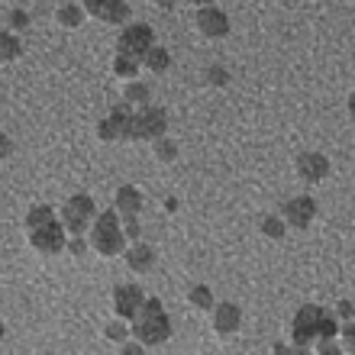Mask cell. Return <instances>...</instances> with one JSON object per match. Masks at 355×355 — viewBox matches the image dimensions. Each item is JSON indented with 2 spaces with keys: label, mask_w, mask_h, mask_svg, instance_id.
Here are the masks:
<instances>
[{
  "label": "cell",
  "mask_w": 355,
  "mask_h": 355,
  "mask_svg": "<svg viewBox=\"0 0 355 355\" xmlns=\"http://www.w3.org/2000/svg\"><path fill=\"white\" fill-rule=\"evenodd\" d=\"M152 46H155V33H152V26H146V23H130V26H123V33L116 36V52H120V55L142 58Z\"/></svg>",
  "instance_id": "8992f818"
},
{
  "label": "cell",
  "mask_w": 355,
  "mask_h": 355,
  "mask_svg": "<svg viewBox=\"0 0 355 355\" xmlns=\"http://www.w3.org/2000/svg\"><path fill=\"white\" fill-rule=\"evenodd\" d=\"M123 97H126V103H149L152 101V87L142 85V81H126Z\"/></svg>",
  "instance_id": "603a6c76"
},
{
  "label": "cell",
  "mask_w": 355,
  "mask_h": 355,
  "mask_svg": "<svg viewBox=\"0 0 355 355\" xmlns=\"http://www.w3.org/2000/svg\"><path fill=\"white\" fill-rule=\"evenodd\" d=\"M142 65L149 68L152 75H165L171 68V55H168V49H162V46H152L146 55H142Z\"/></svg>",
  "instance_id": "e0dca14e"
},
{
  "label": "cell",
  "mask_w": 355,
  "mask_h": 355,
  "mask_svg": "<svg viewBox=\"0 0 355 355\" xmlns=\"http://www.w3.org/2000/svg\"><path fill=\"white\" fill-rule=\"evenodd\" d=\"M49 223H55V214H52V207H46V204L29 207V214H26V230H36V226H49Z\"/></svg>",
  "instance_id": "44dd1931"
},
{
  "label": "cell",
  "mask_w": 355,
  "mask_h": 355,
  "mask_svg": "<svg viewBox=\"0 0 355 355\" xmlns=\"http://www.w3.org/2000/svg\"><path fill=\"white\" fill-rule=\"evenodd\" d=\"M142 349H146V346H142L139 339H136V343H123V355H139Z\"/></svg>",
  "instance_id": "8d00e7d4"
},
{
  "label": "cell",
  "mask_w": 355,
  "mask_h": 355,
  "mask_svg": "<svg viewBox=\"0 0 355 355\" xmlns=\"http://www.w3.org/2000/svg\"><path fill=\"white\" fill-rule=\"evenodd\" d=\"M19 52H23V42H19L17 33H0V62H13V58H19Z\"/></svg>",
  "instance_id": "d6986e66"
},
{
  "label": "cell",
  "mask_w": 355,
  "mask_h": 355,
  "mask_svg": "<svg viewBox=\"0 0 355 355\" xmlns=\"http://www.w3.org/2000/svg\"><path fill=\"white\" fill-rule=\"evenodd\" d=\"M113 207H116V214H123V216H139V210H142V194H139V187H132V184L116 187Z\"/></svg>",
  "instance_id": "5bb4252c"
},
{
  "label": "cell",
  "mask_w": 355,
  "mask_h": 355,
  "mask_svg": "<svg viewBox=\"0 0 355 355\" xmlns=\"http://www.w3.org/2000/svg\"><path fill=\"white\" fill-rule=\"evenodd\" d=\"M210 313H214V329L220 333V336H233L236 329H239V323H243V310L236 307L233 300H226V304H214Z\"/></svg>",
  "instance_id": "7c38bea8"
},
{
  "label": "cell",
  "mask_w": 355,
  "mask_h": 355,
  "mask_svg": "<svg viewBox=\"0 0 355 355\" xmlns=\"http://www.w3.org/2000/svg\"><path fill=\"white\" fill-rule=\"evenodd\" d=\"M284 220L281 216H275V214H268V216H262V233L268 236V239H281L284 236Z\"/></svg>",
  "instance_id": "d4e9b609"
},
{
  "label": "cell",
  "mask_w": 355,
  "mask_h": 355,
  "mask_svg": "<svg viewBox=\"0 0 355 355\" xmlns=\"http://www.w3.org/2000/svg\"><path fill=\"white\" fill-rule=\"evenodd\" d=\"M336 317L339 320H352V300H339V304H336Z\"/></svg>",
  "instance_id": "d590c367"
},
{
  "label": "cell",
  "mask_w": 355,
  "mask_h": 355,
  "mask_svg": "<svg viewBox=\"0 0 355 355\" xmlns=\"http://www.w3.org/2000/svg\"><path fill=\"white\" fill-rule=\"evenodd\" d=\"M113 75H116V78H126V81H132V78L139 75V58L120 55V52H116V58H113Z\"/></svg>",
  "instance_id": "ffe728a7"
},
{
  "label": "cell",
  "mask_w": 355,
  "mask_h": 355,
  "mask_svg": "<svg viewBox=\"0 0 355 355\" xmlns=\"http://www.w3.org/2000/svg\"><path fill=\"white\" fill-rule=\"evenodd\" d=\"M0 339H3V320H0Z\"/></svg>",
  "instance_id": "ab89813d"
},
{
  "label": "cell",
  "mask_w": 355,
  "mask_h": 355,
  "mask_svg": "<svg viewBox=\"0 0 355 355\" xmlns=\"http://www.w3.org/2000/svg\"><path fill=\"white\" fill-rule=\"evenodd\" d=\"M168 336H171V320L165 313V304L159 297L142 300L139 313L132 317V339H139L146 349H152L162 346Z\"/></svg>",
  "instance_id": "6da1fadb"
},
{
  "label": "cell",
  "mask_w": 355,
  "mask_h": 355,
  "mask_svg": "<svg viewBox=\"0 0 355 355\" xmlns=\"http://www.w3.org/2000/svg\"><path fill=\"white\" fill-rule=\"evenodd\" d=\"M65 249H68L71 255H75V259H81V255L87 252V243L81 239V236H75V239H65Z\"/></svg>",
  "instance_id": "1f68e13d"
},
{
  "label": "cell",
  "mask_w": 355,
  "mask_h": 355,
  "mask_svg": "<svg viewBox=\"0 0 355 355\" xmlns=\"http://www.w3.org/2000/svg\"><path fill=\"white\" fill-rule=\"evenodd\" d=\"M187 300H191V307H197V310H210L214 307V291L207 288V284H194V288L187 291Z\"/></svg>",
  "instance_id": "7402d4cb"
},
{
  "label": "cell",
  "mask_w": 355,
  "mask_h": 355,
  "mask_svg": "<svg viewBox=\"0 0 355 355\" xmlns=\"http://www.w3.org/2000/svg\"><path fill=\"white\" fill-rule=\"evenodd\" d=\"M155 3H159L162 10H175V3H178V0H155Z\"/></svg>",
  "instance_id": "74e56055"
},
{
  "label": "cell",
  "mask_w": 355,
  "mask_h": 355,
  "mask_svg": "<svg viewBox=\"0 0 355 355\" xmlns=\"http://www.w3.org/2000/svg\"><path fill=\"white\" fill-rule=\"evenodd\" d=\"M87 243H91V249H94V252H101L103 259H110V255H120L123 245H126L120 214H116V210H103V214L94 216L91 233H87Z\"/></svg>",
  "instance_id": "7a4b0ae2"
},
{
  "label": "cell",
  "mask_w": 355,
  "mask_h": 355,
  "mask_svg": "<svg viewBox=\"0 0 355 355\" xmlns=\"http://www.w3.org/2000/svg\"><path fill=\"white\" fill-rule=\"evenodd\" d=\"M155 142V155H159V162H175L178 159V142L168 139V136H159Z\"/></svg>",
  "instance_id": "cb8c5ba5"
},
{
  "label": "cell",
  "mask_w": 355,
  "mask_h": 355,
  "mask_svg": "<svg viewBox=\"0 0 355 355\" xmlns=\"http://www.w3.org/2000/svg\"><path fill=\"white\" fill-rule=\"evenodd\" d=\"M7 26L10 29H26L29 26V13H26V10H10V13H7Z\"/></svg>",
  "instance_id": "f1b7e54d"
},
{
  "label": "cell",
  "mask_w": 355,
  "mask_h": 355,
  "mask_svg": "<svg viewBox=\"0 0 355 355\" xmlns=\"http://www.w3.org/2000/svg\"><path fill=\"white\" fill-rule=\"evenodd\" d=\"M126 265H130V271H136V275H149V271L155 268V252H152V245L136 243L130 252H126Z\"/></svg>",
  "instance_id": "2e32d148"
},
{
  "label": "cell",
  "mask_w": 355,
  "mask_h": 355,
  "mask_svg": "<svg viewBox=\"0 0 355 355\" xmlns=\"http://www.w3.org/2000/svg\"><path fill=\"white\" fill-rule=\"evenodd\" d=\"M323 313H327V310L317 307V304H307V307H300L297 313H294V323H291V339H294L297 352H304V349L317 339V329H320Z\"/></svg>",
  "instance_id": "5b68a950"
},
{
  "label": "cell",
  "mask_w": 355,
  "mask_h": 355,
  "mask_svg": "<svg viewBox=\"0 0 355 355\" xmlns=\"http://www.w3.org/2000/svg\"><path fill=\"white\" fill-rule=\"evenodd\" d=\"M320 355H339L343 352V346H339L336 339H320V349H317Z\"/></svg>",
  "instance_id": "d6a6232c"
},
{
  "label": "cell",
  "mask_w": 355,
  "mask_h": 355,
  "mask_svg": "<svg viewBox=\"0 0 355 355\" xmlns=\"http://www.w3.org/2000/svg\"><path fill=\"white\" fill-rule=\"evenodd\" d=\"M55 19H58V26L78 29L85 23V7H78V3H62V7L55 10Z\"/></svg>",
  "instance_id": "ac0fdd59"
},
{
  "label": "cell",
  "mask_w": 355,
  "mask_h": 355,
  "mask_svg": "<svg viewBox=\"0 0 355 355\" xmlns=\"http://www.w3.org/2000/svg\"><path fill=\"white\" fill-rule=\"evenodd\" d=\"M110 126H113V136L123 142H132L130 139V132H132V107L130 103H113V110H110Z\"/></svg>",
  "instance_id": "9a60e30c"
},
{
  "label": "cell",
  "mask_w": 355,
  "mask_h": 355,
  "mask_svg": "<svg viewBox=\"0 0 355 355\" xmlns=\"http://www.w3.org/2000/svg\"><path fill=\"white\" fill-rule=\"evenodd\" d=\"M103 333H107V339H110V343H126V339H130V329H126V323H123L120 317L113 320V323H107V327H103Z\"/></svg>",
  "instance_id": "484cf974"
},
{
  "label": "cell",
  "mask_w": 355,
  "mask_h": 355,
  "mask_svg": "<svg viewBox=\"0 0 355 355\" xmlns=\"http://www.w3.org/2000/svg\"><path fill=\"white\" fill-rule=\"evenodd\" d=\"M94 216H97V207H94V200L87 194H75L62 204V226L75 236L87 233V226L94 223Z\"/></svg>",
  "instance_id": "277c9868"
},
{
  "label": "cell",
  "mask_w": 355,
  "mask_h": 355,
  "mask_svg": "<svg viewBox=\"0 0 355 355\" xmlns=\"http://www.w3.org/2000/svg\"><path fill=\"white\" fill-rule=\"evenodd\" d=\"M123 236H130V239H139V236H142L139 216H123Z\"/></svg>",
  "instance_id": "f546056e"
},
{
  "label": "cell",
  "mask_w": 355,
  "mask_h": 355,
  "mask_svg": "<svg viewBox=\"0 0 355 355\" xmlns=\"http://www.w3.org/2000/svg\"><path fill=\"white\" fill-rule=\"evenodd\" d=\"M336 333H339L336 317L323 313V320H320V329H317V339H336Z\"/></svg>",
  "instance_id": "83f0119b"
},
{
  "label": "cell",
  "mask_w": 355,
  "mask_h": 355,
  "mask_svg": "<svg viewBox=\"0 0 355 355\" xmlns=\"http://www.w3.org/2000/svg\"><path fill=\"white\" fill-rule=\"evenodd\" d=\"M142 288L139 284H116L113 288V310H116V317L120 320H132L139 313L142 307Z\"/></svg>",
  "instance_id": "30bf717a"
},
{
  "label": "cell",
  "mask_w": 355,
  "mask_h": 355,
  "mask_svg": "<svg viewBox=\"0 0 355 355\" xmlns=\"http://www.w3.org/2000/svg\"><path fill=\"white\" fill-rule=\"evenodd\" d=\"M336 336H343V343H346V352H352V349H355V327H352V320H346V327L339 329Z\"/></svg>",
  "instance_id": "4dcf8cb0"
},
{
  "label": "cell",
  "mask_w": 355,
  "mask_h": 355,
  "mask_svg": "<svg viewBox=\"0 0 355 355\" xmlns=\"http://www.w3.org/2000/svg\"><path fill=\"white\" fill-rule=\"evenodd\" d=\"M313 216H317V200L307 194L291 197L288 204H284V210H281V220L288 226H294V230H307L313 223Z\"/></svg>",
  "instance_id": "9c48e42d"
},
{
  "label": "cell",
  "mask_w": 355,
  "mask_h": 355,
  "mask_svg": "<svg viewBox=\"0 0 355 355\" xmlns=\"http://www.w3.org/2000/svg\"><path fill=\"white\" fill-rule=\"evenodd\" d=\"M187 3H194V7H207L210 0H187Z\"/></svg>",
  "instance_id": "f35d334b"
},
{
  "label": "cell",
  "mask_w": 355,
  "mask_h": 355,
  "mask_svg": "<svg viewBox=\"0 0 355 355\" xmlns=\"http://www.w3.org/2000/svg\"><path fill=\"white\" fill-rule=\"evenodd\" d=\"M197 29L204 33L207 39H223L230 33V17H226L223 10L216 7H197Z\"/></svg>",
  "instance_id": "8fae6325"
},
{
  "label": "cell",
  "mask_w": 355,
  "mask_h": 355,
  "mask_svg": "<svg viewBox=\"0 0 355 355\" xmlns=\"http://www.w3.org/2000/svg\"><path fill=\"white\" fill-rule=\"evenodd\" d=\"M29 245L42 255H58L65 249V226L58 223H49V226H36V230H29Z\"/></svg>",
  "instance_id": "52a82bcc"
},
{
  "label": "cell",
  "mask_w": 355,
  "mask_h": 355,
  "mask_svg": "<svg viewBox=\"0 0 355 355\" xmlns=\"http://www.w3.org/2000/svg\"><path fill=\"white\" fill-rule=\"evenodd\" d=\"M204 78H207V81H210V85H214V87H223L226 81H230V71H226L223 65H207Z\"/></svg>",
  "instance_id": "4316f807"
},
{
  "label": "cell",
  "mask_w": 355,
  "mask_h": 355,
  "mask_svg": "<svg viewBox=\"0 0 355 355\" xmlns=\"http://www.w3.org/2000/svg\"><path fill=\"white\" fill-rule=\"evenodd\" d=\"M294 165H297V175L304 181H323L329 175V159L320 152H300Z\"/></svg>",
  "instance_id": "4fadbf2b"
},
{
  "label": "cell",
  "mask_w": 355,
  "mask_h": 355,
  "mask_svg": "<svg viewBox=\"0 0 355 355\" xmlns=\"http://www.w3.org/2000/svg\"><path fill=\"white\" fill-rule=\"evenodd\" d=\"M97 136H101L103 142H113V139H116V136H113L110 120H101V123H97Z\"/></svg>",
  "instance_id": "836d02e7"
},
{
  "label": "cell",
  "mask_w": 355,
  "mask_h": 355,
  "mask_svg": "<svg viewBox=\"0 0 355 355\" xmlns=\"http://www.w3.org/2000/svg\"><path fill=\"white\" fill-rule=\"evenodd\" d=\"M81 7H85V13H91L94 19L113 23V26H120V23L130 19V3H126V0H81Z\"/></svg>",
  "instance_id": "ba28073f"
},
{
  "label": "cell",
  "mask_w": 355,
  "mask_h": 355,
  "mask_svg": "<svg viewBox=\"0 0 355 355\" xmlns=\"http://www.w3.org/2000/svg\"><path fill=\"white\" fill-rule=\"evenodd\" d=\"M10 155H13V139L7 132H0V159H10Z\"/></svg>",
  "instance_id": "e575fe53"
},
{
  "label": "cell",
  "mask_w": 355,
  "mask_h": 355,
  "mask_svg": "<svg viewBox=\"0 0 355 355\" xmlns=\"http://www.w3.org/2000/svg\"><path fill=\"white\" fill-rule=\"evenodd\" d=\"M168 130V113L155 103H142L139 110H132V132L130 139H159Z\"/></svg>",
  "instance_id": "3957f363"
}]
</instances>
